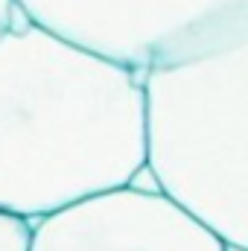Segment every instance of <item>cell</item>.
<instances>
[{"mask_svg": "<svg viewBox=\"0 0 248 251\" xmlns=\"http://www.w3.org/2000/svg\"><path fill=\"white\" fill-rule=\"evenodd\" d=\"M143 164L140 73L24 21L0 32V210L35 222Z\"/></svg>", "mask_w": 248, "mask_h": 251, "instance_id": "6da1fadb", "label": "cell"}, {"mask_svg": "<svg viewBox=\"0 0 248 251\" xmlns=\"http://www.w3.org/2000/svg\"><path fill=\"white\" fill-rule=\"evenodd\" d=\"M140 100L158 193L248 251V38L143 70Z\"/></svg>", "mask_w": 248, "mask_h": 251, "instance_id": "7a4b0ae2", "label": "cell"}, {"mask_svg": "<svg viewBox=\"0 0 248 251\" xmlns=\"http://www.w3.org/2000/svg\"><path fill=\"white\" fill-rule=\"evenodd\" d=\"M15 15H18V9H15V0H0V32L15 21Z\"/></svg>", "mask_w": 248, "mask_h": 251, "instance_id": "8992f818", "label": "cell"}, {"mask_svg": "<svg viewBox=\"0 0 248 251\" xmlns=\"http://www.w3.org/2000/svg\"><path fill=\"white\" fill-rule=\"evenodd\" d=\"M32 225L15 213L0 210V251H29Z\"/></svg>", "mask_w": 248, "mask_h": 251, "instance_id": "5b68a950", "label": "cell"}, {"mask_svg": "<svg viewBox=\"0 0 248 251\" xmlns=\"http://www.w3.org/2000/svg\"><path fill=\"white\" fill-rule=\"evenodd\" d=\"M29 251H234L161 193L114 187L47 213Z\"/></svg>", "mask_w": 248, "mask_h": 251, "instance_id": "277c9868", "label": "cell"}, {"mask_svg": "<svg viewBox=\"0 0 248 251\" xmlns=\"http://www.w3.org/2000/svg\"><path fill=\"white\" fill-rule=\"evenodd\" d=\"M15 9L134 73L248 38V0H15Z\"/></svg>", "mask_w": 248, "mask_h": 251, "instance_id": "3957f363", "label": "cell"}]
</instances>
